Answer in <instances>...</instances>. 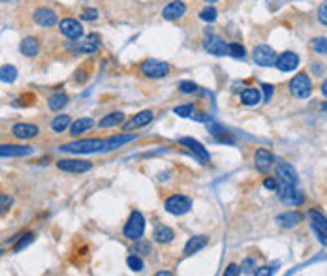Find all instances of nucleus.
<instances>
[{"mask_svg": "<svg viewBox=\"0 0 327 276\" xmlns=\"http://www.w3.org/2000/svg\"><path fill=\"white\" fill-rule=\"evenodd\" d=\"M288 89H290L292 96L299 98V100H305L312 94V81L305 72H299L297 76L292 77V81L288 83Z\"/></svg>", "mask_w": 327, "mask_h": 276, "instance_id": "nucleus-3", "label": "nucleus"}, {"mask_svg": "<svg viewBox=\"0 0 327 276\" xmlns=\"http://www.w3.org/2000/svg\"><path fill=\"white\" fill-rule=\"evenodd\" d=\"M207 244H209V237L207 235H198V237H192L188 239V243L184 246V256H194L199 250H203Z\"/></svg>", "mask_w": 327, "mask_h": 276, "instance_id": "nucleus-20", "label": "nucleus"}, {"mask_svg": "<svg viewBox=\"0 0 327 276\" xmlns=\"http://www.w3.org/2000/svg\"><path fill=\"white\" fill-rule=\"evenodd\" d=\"M156 275L158 276H169L171 273H169V271H160V273H156Z\"/></svg>", "mask_w": 327, "mask_h": 276, "instance_id": "nucleus-54", "label": "nucleus"}, {"mask_svg": "<svg viewBox=\"0 0 327 276\" xmlns=\"http://www.w3.org/2000/svg\"><path fill=\"white\" fill-rule=\"evenodd\" d=\"M228 55L233 59H243L246 55V51L243 47V43H228Z\"/></svg>", "mask_w": 327, "mask_h": 276, "instance_id": "nucleus-38", "label": "nucleus"}, {"mask_svg": "<svg viewBox=\"0 0 327 276\" xmlns=\"http://www.w3.org/2000/svg\"><path fill=\"white\" fill-rule=\"evenodd\" d=\"M19 51L28 57V59H34L36 55L40 53V42H38V38L34 36H28V38H23V42L19 45Z\"/></svg>", "mask_w": 327, "mask_h": 276, "instance_id": "nucleus-21", "label": "nucleus"}, {"mask_svg": "<svg viewBox=\"0 0 327 276\" xmlns=\"http://www.w3.org/2000/svg\"><path fill=\"white\" fill-rule=\"evenodd\" d=\"M254 271H256V260H254V258H246V260L241 263V273H245V275H254Z\"/></svg>", "mask_w": 327, "mask_h": 276, "instance_id": "nucleus-43", "label": "nucleus"}, {"mask_svg": "<svg viewBox=\"0 0 327 276\" xmlns=\"http://www.w3.org/2000/svg\"><path fill=\"white\" fill-rule=\"evenodd\" d=\"M179 143H181V145H184V147H188L190 151L194 152V154H196V156H198V158L201 160L203 164H209V162H211V154H209V151H207L205 147H203V145H201L199 141L192 139V137H181V139H179Z\"/></svg>", "mask_w": 327, "mask_h": 276, "instance_id": "nucleus-17", "label": "nucleus"}, {"mask_svg": "<svg viewBox=\"0 0 327 276\" xmlns=\"http://www.w3.org/2000/svg\"><path fill=\"white\" fill-rule=\"evenodd\" d=\"M207 4H215V2H218V0H205Z\"/></svg>", "mask_w": 327, "mask_h": 276, "instance_id": "nucleus-56", "label": "nucleus"}, {"mask_svg": "<svg viewBox=\"0 0 327 276\" xmlns=\"http://www.w3.org/2000/svg\"><path fill=\"white\" fill-rule=\"evenodd\" d=\"M309 216L312 220V226L322 229V231H326L327 233V216L324 212H320L318 209H310L309 210Z\"/></svg>", "mask_w": 327, "mask_h": 276, "instance_id": "nucleus-31", "label": "nucleus"}, {"mask_svg": "<svg viewBox=\"0 0 327 276\" xmlns=\"http://www.w3.org/2000/svg\"><path fill=\"white\" fill-rule=\"evenodd\" d=\"M275 66L280 70V72H293L295 68L299 66V55H295L293 51H284L282 55L276 57Z\"/></svg>", "mask_w": 327, "mask_h": 276, "instance_id": "nucleus-12", "label": "nucleus"}, {"mask_svg": "<svg viewBox=\"0 0 327 276\" xmlns=\"http://www.w3.org/2000/svg\"><path fill=\"white\" fill-rule=\"evenodd\" d=\"M312 231L316 233V237L320 239V243L327 244V233H326V231H322V229H318V227H314V226H312Z\"/></svg>", "mask_w": 327, "mask_h": 276, "instance_id": "nucleus-49", "label": "nucleus"}, {"mask_svg": "<svg viewBox=\"0 0 327 276\" xmlns=\"http://www.w3.org/2000/svg\"><path fill=\"white\" fill-rule=\"evenodd\" d=\"M186 13V4L182 0H173L162 9V17L165 21H177Z\"/></svg>", "mask_w": 327, "mask_h": 276, "instance_id": "nucleus-15", "label": "nucleus"}, {"mask_svg": "<svg viewBox=\"0 0 327 276\" xmlns=\"http://www.w3.org/2000/svg\"><path fill=\"white\" fill-rule=\"evenodd\" d=\"M98 45H100V36L98 34H88V38H86L83 43H79V53H85V55H92L96 49H98Z\"/></svg>", "mask_w": 327, "mask_h": 276, "instance_id": "nucleus-27", "label": "nucleus"}, {"mask_svg": "<svg viewBox=\"0 0 327 276\" xmlns=\"http://www.w3.org/2000/svg\"><path fill=\"white\" fill-rule=\"evenodd\" d=\"M322 109H324V111H326V113H327V101H324V105H322Z\"/></svg>", "mask_w": 327, "mask_h": 276, "instance_id": "nucleus-55", "label": "nucleus"}, {"mask_svg": "<svg viewBox=\"0 0 327 276\" xmlns=\"http://www.w3.org/2000/svg\"><path fill=\"white\" fill-rule=\"evenodd\" d=\"M153 239L160 244H169L173 239H175V231H173L169 226L158 224V226L155 227V231H153Z\"/></svg>", "mask_w": 327, "mask_h": 276, "instance_id": "nucleus-22", "label": "nucleus"}, {"mask_svg": "<svg viewBox=\"0 0 327 276\" xmlns=\"http://www.w3.org/2000/svg\"><path fill=\"white\" fill-rule=\"evenodd\" d=\"M275 173H276V179L280 181V184L297 186V183H299L297 171H295V168H293L292 164H288V162H278L275 166Z\"/></svg>", "mask_w": 327, "mask_h": 276, "instance_id": "nucleus-9", "label": "nucleus"}, {"mask_svg": "<svg viewBox=\"0 0 327 276\" xmlns=\"http://www.w3.org/2000/svg\"><path fill=\"white\" fill-rule=\"evenodd\" d=\"M216 17H218V11H216V8H213V6H205V8L199 11V19H203L207 23H213Z\"/></svg>", "mask_w": 327, "mask_h": 276, "instance_id": "nucleus-41", "label": "nucleus"}, {"mask_svg": "<svg viewBox=\"0 0 327 276\" xmlns=\"http://www.w3.org/2000/svg\"><path fill=\"white\" fill-rule=\"evenodd\" d=\"M88 77H90V68L88 64H83V66H79L76 72H74V77H72V81L76 85H85L88 81Z\"/></svg>", "mask_w": 327, "mask_h": 276, "instance_id": "nucleus-34", "label": "nucleus"}, {"mask_svg": "<svg viewBox=\"0 0 327 276\" xmlns=\"http://www.w3.org/2000/svg\"><path fill=\"white\" fill-rule=\"evenodd\" d=\"M136 135L134 134H128V135H115V137H109V139H105V143H103V151H113V149H119L121 145H124V143L132 141Z\"/></svg>", "mask_w": 327, "mask_h": 276, "instance_id": "nucleus-29", "label": "nucleus"}, {"mask_svg": "<svg viewBox=\"0 0 327 276\" xmlns=\"http://www.w3.org/2000/svg\"><path fill=\"white\" fill-rule=\"evenodd\" d=\"M263 186H265L267 190H276V188H278L276 181H275V179H271V177H267L265 181H263Z\"/></svg>", "mask_w": 327, "mask_h": 276, "instance_id": "nucleus-52", "label": "nucleus"}, {"mask_svg": "<svg viewBox=\"0 0 327 276\" xmlns=\"http://www.w3.org/2000/svg\"><path fill=\"white\" fill-rule=\"evenodd\" d=\"M273 273H275V271L271 267H259L254 271V275L256 276H269V275H273Z\"/></svg>", "mask_w": 327, "mask_h": 276, "instance_id": "nucleus-50", "label": "nucleus"}, {"mask_svg": "<svg viewBox=\"0 0 327 276\" xmlns=\"http://www.w3.org/2000/svg\"><path fill=\"white\" fill-rule=\"evenodd\" d=\"M259 100H261V94H259V89H256V87H248V89H245L241 92V101L248 107L258 105Z\"/></svg>", "mask_w": 327, "mask_h": 276, "instance_id": "nucleus-26", "label": "nucleus"}, {"mask_svg": "<svg viewBox=\"0 0 327 276\" xmlns=\"http://www.w3.org/2000/svg\"><path fill=\"white\" fill-rule=\"evenodd\" d=\"M32 19H34L36 25L42 26V28H51V26L59 25V15L51 8H36Z\"/></svg>", "mask_w": 327, "mask_h": 276, "instance_id": "nucleus-10", "label": "nucleus"}, {"mask_svg": "<svg viewBox=\"0 0 327 276\" xmlns=\"http://www.w3.org/2000/svg\"><path fill=\"white\" fill-rule=\"evenodd\" d=\"M32 154V147L25 145H0V156H28Z\"/></svg>", "mask_w": 327, "mask_h": 276, "instance_id": "nucleus-23", "label": "nucleus"}, {"mask_svg": "<svg viewBox=\"0 0 327 276\" xmlns=\"http://www.w3.org/2000/svg\"><path fill=\"white\" fill-rule=\"evenodd\" d=\"M153 118H155V111H151V109L139 111L138 115H134V117L130 118L128 122L124 124V132H130V130H138V128H143V126L149 124Z\"/></svg>", "mask_w": 327, "mask_h": 276, "instance_id": "nucleus-14", "label": "nucleus"}, {"mask_svg": "<svg viewBox=\"0 0 327 276\" xmlns=\"http://www.w3.org/2000/svg\"><path fill=\"white\" fill-rule=\"evenodd\" d=\"M205 51L209 55H215V57H224L228 55V43L222 40V38H218V36H209L205 40Z\"/></svg>", "mask_w": 327, "mask_h": 276, "instance_id": "nucleus-16", "label": "nucleus"}, {"mask_svg": "<svg viewBox=\"0 0 327 276\" xmlns=\"http://www.w3.org/2000/svg\"><path fill=\"white\" fill-rule=\"evenodd\" d=\"M17 79V68L11 64H4L0 68V81L2 83H13Z\"/></svg>", "mask_w": 327, "mask_h": 276, "instance_id": "nucleus-32", "label": "nucleus"}, {"mask_svg": "<svg viewBox=\"0 0 327 276\" xmlns=\"http://www.w3.org/2000/svg\"><path fill=\"white\" fill-rule=\"evenodd\" d=\"M94 126V120L90 117H81L78 120H74L70 124V134L72 135H79V134H85L86 130H90Z\"/></svg>", "mask_w": 327, "mask_h": 276, "instance_id": "nucleus-25", "label": "nucleus"}, {"mask_svg": "<svg viewBox=\"0 0 327 276\" xmlns=\"http://www.w3.org/2000/svg\"><path fill=\"white\" fill-rule=\"evenodd\" d=\"M179 91L182 94H194V92H198V85L194 81H181L179 83Z\"/></svg>", "mask_w": 327, "mask_h": 276, "instance_id": "nucleus-44", "label": "nucleus"}, {"mask_svg": "<svg viewBox=\"0 0 327 276\" xmlns=\"http://www.w3.org/2000/svg\"><path fill=\"white\" fill-rule=\"evenodd\" d=\"M0 256H2V248H0Z\"/></svg>", "mask_w": 327, "mask_h": 276, "instance_id": "nucleus-57", "label": "nucleus"}, {"mask_svg": "<svg viewBox=\"0 0 327 276\" xmlns=\"http://www.w3.org/2000/svg\"><path fill=\"white\" fill-rule=\"evenodd\" d=\"M126 263H128V267L132 269V271H136V273L143 271V267H145V263H143V260H141V256H138V254H132V256H128Z\"/></svg>", "mask_w": 327, "mask_h": 276, "instance_id": "nucleus-40", "label": "nucleus"}, {"mask_svg": "<svg viewBox=\"0 0 327 276\" xmlns=\"http://www.w3.org/2000/svg\"><path fill=\"white\" fill-rule=\"evenodd\" d=\"M103 143L105 139H98V137H90V139H79V141H72L62 145L61 151L74 152V154H88V152L103 151Z\"/></svg>", "mask_w": 327, "mask_h": 276, "instance_id": "nucleus-2", "label": "nucleus"}, {"mask_svg": "<svg viewBox=\"0 0 327 276\" xmlns=\"http://www.w3.org/2000/svg\"><path fill=\"white\" fill-rule=\"evenodd\" d=\"M194 111H196L194 103H182L179 107H175V115H179L181 118H190L194 115Z\"/></svg>", "mask_w": 327, "mask_h": 276, "instance_id": "nucleus-37", "label": "nucleus"}, {"mask_svg": "<svg viewBox=\"0 0 327 276\" xmlns=\"http://www.w3.org/2000/svg\"><path fill=\"white\" fill-rule=\"evenodd\" d=\"M122 233L130 241H138V239L143 237V233H145V218H143V214L139 210H134L130 214L128 222L124 224V231Z\"/></svg>", "mask_w": 327, "mask_h": 276, "instance_id": "nucleus-4", "label": "nucleus"}, {"mask_svg": "<svg viewBox=\"0 0 327 276\" xmlns=\"http://www.w3.org/2000/svg\"><path fill=\"white\" fill-rule=\"evenodd\" d=\"M276 55L275 49L273 47H269V45H256L254 47V51H252V59H254V62L258 64V66H275L276 62Z\"/></svg>", "mask_w": 327, "mask_h": 276, "instance_id": "nucleus-8", "label": "nucleus"}, {"mask_svg": "<svg viewBox=\"0 0 327 276\" xmlns=\"http://www.w3.org/2000/svg\"><path fill=\"white\" fill-rule=\"evenodd\" d=\"M139 74L147 79H164V77L169 76L171 72V66L164 60H156V59H147L143 60L138 66Z\"/></svg>", "mask_w": 327, "mask_h": 276, "instance_id": "nucleus-1", "label": "nucleus"}, {"mask_svg": "<svg viewBox=\"0 0 327 276\" xmlns=\"http://www.w3.org/2000/svg\"><path fill=\"white\" fill-rule=\"evenodd\" d=\"M32 101H34V94H28V92H25L21 98H17V100H15V103H13V105H19V107H26V105H34Z\"/></svg>", "mask_w": 327, "mask_h": 276, "instance_id": "nucleus-45", "label": "nucleus"}, {"mask_svg": "<svg viewBox=\"0 0 327 276\" xmlns=\"http://www.w3.org/2000/svg\"><path fill=\"white\" fill-rule=\"evenodd\" d=\"M124 113H119V111H115V113H109V115H105V117L98 122L100 128H113V126H119L124 122Z\"/></svg>", "mask_w": 327, "mask_h": 276, "instance_id": "nucleus-30", "label": "nucleus"}, {"mask_svg": "<svg viewBox=\"0 0 327 276\" xmlns=\"http://www.w3.org/2000/svg\"><path fill=\"white\" fill-rule=\"evenodd\" d=\"M70 124H72V117H68V115H59L57 118H53L51 128H53V132L62 134L66 128H70Z\"/></svg>", "mask_w": 327, "mask_h": 276, "instance_id": "nucleus-33", "label": "nucleus"}, {"mask_svg": "<svg viewBox=\"0 0 327 276\" xmlns=\"http://www.w3.org/2000/svg\"><path fill=\"white\" fill-rule=\"evenodd\" d=\"M57 168L61 169V171H66V173L79 175V173L90 171V169H92V162H88V160H76V158L59 160V162H57Z\"/></svg>", "mask_w": 327, "mask_h": 276, "instance_id": "nucleus-7", "label": "nucleus"}, {"mask_svg": "<svg viewBox=\"0 0 327 276\" xmlns=\"http://www.w3.org/2000/svg\"><path fill=\"white\" fill-rule=\"evenodd\" d=\"M11 134L17 139H32V137L40 134V128L36 124H28V122H19V124H13Z\"/></svg>", "mask_w": 327, "mask_h": 276, "instance_id": "nucleus-18", "label": "nucleus"}, {"mask_svg": "<svg viewBox=\"0 0 327 276\" xmlns=\"http://www.w3.org/2000/svg\"><path fill=\"white\" fill-rule=\"evenodd\" d=\"M81 19H85V21H96V19H98V9L85 8L81 11Z\"/></svg>", "mask_w": 327, "mask_h": 276, "instance_id": "nucleus-47", "label": "nucleus"}, {"mask_svg": "<svg viewBox=\"0 0 327 276\" xmlns=\"http://www.w3.org/2000/svg\"><path fill=\"white\" fill-rule=\"evenodd\" d=\"M13 207V197L9 193H0V216H4Z\"/></svg>", "mask_w": 327, "mask_h": 276, "instance_id": "nucleus-36", "label": "nucleus"}, {"mask_svg": "<svg viewBox=\"0 0 327 276\" xmlns=\"http://www.w3.org/2000/svg\"><path fill=\"white\" fill-rule=\"evenodd\" d=\"M276 192H278V199L282 201L286 207H299L305 201V197L297 192V188L292 186V184H280L276 188Z\"/></svg>", "mask_w": 327, "mask_h": 276, "instance_id": "nucleus-6", "label": "nucleus"}, {"mask_svg": "<svg viewBox=\"0 0 327 276\" xmlns=\"http://www.w3.org/2000/svg\"><path fill=\"white\" fill-rule=\"evenodd\" d=\"M209 128H211V134H213V137H215V139H216L218 143H228V145H233V143H235L233 135L230 134L228 130L220 128L218 124H211Z\"/></svg>", "mask_w": 327, "mask_h": 276, "instance_id": "nucleus-28", "label": "nucleus"}, {"mask_svg": "<svg viewBox=\"0 0 327 276\" xmlns=\"http://www.w3.org/2000/svg\"><path fill=\"white\" fill-rule=\"evenodd\" d=\"M134 252L138 254V256H151L153 254V246H151V243L149 241H141V239H138L136 243H134Z\"/></svg>", "mask_w": 327, "mask_h": 276, "instance_id": "nucleus-35", "label": "nucleus"}, {"mask_svg": "<svg viewBox=\"0 0 327 276\" xmlns=\"http://www.w3.org/2000/svg\"><path fill=\"white\" fill-rule=\"evenodd\" d=\"M316 15H318L320 23L327 26V0H324V2H322V4L318 6V11H316Z\"/></svg>", "mask_w": 327, "mask_h": 276, "instance_id": "nucleus-46", "label": "nucleus"}, {"mask_svg": "<svg viewBox=\"0 0 327 276\" xmlns=\"http://www.w3.org/2000/svg\"><path fill=\"white\" fill-rule=\"evenodd\" d=\"M59 28H61L62 36H66L68 40H79L83 36V25L79 23L78 19H74V17L62 19L59 23Z\"/></svg>", "mask_w": 327, "mask_h": 276, "instance_id": "nucleus-11", "label": "nucleus"}, {"mask_svg": "<svg viewBox=\"0 0 327 276\" xmlns=\"http://www.w3.org/2000/svg\"><path fill=\"white\" fill-rule=\"evenodd\" d=\"M190 209H192V199H190L188 195L175 193V195H171V197L165 199V210H167L169 214L182 216V214L190 212Z\"/></svg>", "mask_w": 327, "mask_h": 276, "instance_id": "nucleus-5", "label": "nucleus"}, {"mask_svg": "<svg viewBox=\"0 0 327 276\" xmlns=\"http://www.w3.org/2000/svg\"><path fill=\"white\" fill-rule=\"evenodd\" d=\"M68 101H70V96L66 94V92L57 91V92H53L51 96H49L47 105H49L51 111H61V109H64L66 105H68Z\"/></svg>", "mask_w": 327, "mask_h": 276, "instance_id": "nucleus-24", "label": "nucleus"}, {"mask_svg": "<svg viewBox=\"0 0 327 276\" xmlns=\"http://www.w3.org/2000/svg\"><path fill=\"white\" fill-rule=\"evenodd\" d=\"M320 91H322V94H324V96L327 98V79L324 81V83H322V89H320Z\"/></svg>", "mask_w": 327, "mask_h": 276, "instance_id": "nucleus-53", "label": "nucleus"}, {"mask_svg": "<svg viewBox=\"0 0 327 276\" xmlns=\"http://www.w3.org/2000/svg\"><path fill=\"white\" fill-rule=\"evenodd\" d=\"M310 47L314 53H318V55H326L327 53V38H314L312 42H310Z\"/></svg>", "mask_w": 327, "mask_h": 276, "instance_id": "nucleus-39", "label": "nucleus"}, {"mask_svg": "<svg viewBox=\"0 0 327 276\" xmlns=\"http://www.w3.org/2000/svg\"><path fill=\"white\" fill-rule=\"evenodd\" d=\"M261 89H263V92H265V103H269L271 96H273V85L263 83V85H261Z\"/></svg>", "mask_w": 327, "mask_h": 276, "instance_id": "nucleus-51", "label": "nucleus"}, {"mask_svg": "<svg viewBox=\"0 0 327 276\" xmlns=\"http://www.w3.org/2000/svg\"><path fill=\"white\" fill-rule=\"evenodd\" d=\"M239 275H241V267L235 265V263H230V265L224 269V276H239Z\"/></svg>", "mask_w": 327, "mask_h": 276, "instance_id": "nucleus-48", "label": "nucleus"}, {"mask_svg": "<svg viewBox=\"0 0 327 276\" xmlns=\"http://www.w3.org/2000/svg\"><path fill=\"white\" fill-rule=\"evenodd\" d=\"M273 164H275V156H273V152L267 151V149H258L256 154H254V166L258 169L259 173H267L269 169L273 168Z\"/></svg>", "mask_w": 327, "mask_h": 276, "instance_id": "nucleus-13", "label": "nucleus"}, {"mask_svg": "<svg viewBox=\"0 0 327 276\" xmlns=\"http://www.w3.org/2000/svg\"><path fill=\"white\" fill-rule=\"evenodd\" d=\"M303 222V214L299 210H288L284 214L276 216V224L280 227H286V229H292V227L299 226Z\"/></svg>", "mask_w": 327, "mask_h": 276, "instance_id": "nucleus-19", "label": "nucleus"}, {"mask_svg": "<svg viewBox=\"0 0 327 276\" xmlns=\"http://www.w3.org/2000/svg\"><path fill=\"white\" fill-rule=\"evenodd\" d=\"M19 239H21V241H19L15 246H13V252H21L23 248H25V246H28V244L32 243V241H34V233H23L21 237H19Z\"/></svg>", "mask_w": 327, "mask_h": 276, "instance_id": "nucleus-42", "label": "nucleus"}]
</instances>
